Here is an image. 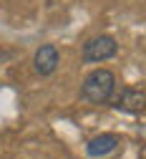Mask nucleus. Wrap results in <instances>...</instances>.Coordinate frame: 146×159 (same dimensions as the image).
<instances>
[{"label":"nucleus","mask_w":146,"mask_h":159,"mask_svg":"<svg viewBox=\"0 0 146 159\" xmlns=\"http://www.w3.org/2000/svg\"><path fill=\"white\" fill-rule=\"evenodd\" d=\"M113 106L118 111H126V114H139L146 106V93L141 89H123L118 93V98H116Z\"/></svg>","instance_id":"obj_3"},{"label":"nucleus","mask_w":146,"mask_h":159,"mask_svg":"<svg viewBox=\"0 0 146 159\" xmlns=\"http://www.w3.org/2000/svg\"><path fill=\"white\" fill-rule=\"evenodd\" d=\"M118 53V43L116 38L111 35H96L83 46V61L86 63H101V61H108Z\"/></svg>","instance_id":"obj_2"},{"label":"nucleus","mask_w":146,"mask_h":159,"mask_svg":"<svg viewBox=\"0 0 146 159\" xmlns=\"http://www.w3.org/2000/svg\"><path fill=\"white\" fill-rule=\"evenodd\" d=\"M118 144L121 142H118L116 134H98V136H93L91 142H88L86 152H88V157H106V154L116 152Z\"/></svg>","instance_id":"obj_5"},{"label":"nucleus","mask_w":146,"mask_h":159,"mask_svg":"<svg viewBox=\"0 0 146 159\" xmlns=\"http://www.w3.org/2000/svg\"><path fill=\"white\" fill-rule=\"evenodd\" d=\"M113 89H116V76L108 68H96L83 81L81 98H86L88 104H103L113 96Z\"/></svg>","instance_id":"obj_1"},{"label":"nucleus","mask_w":146,"mask_h":159,"mask_svg":"<svg viewBox=\"0 0 146 159\" xmlns=\"http://www.w3.org/2000/svg\"><path fill=\"white\" fill-rule=\"evenodd\" d=\"M33 63H35V71H38L40 76H51V73L58 68V48H55V46H40V48L35 51Z\"/></svg>","instance_id":"obj_4"},{"label":"nucleus","mask_w":146,"mask_h":159,"mask_svg":"<svg viewBox=\"0 0 146 159\" xmlns=\"http://www.w3.org/2000/svg\"><path fill=\"white\" fill-rule=\"evenodd\" d=\"M8 56H10V53H5V51H0V61H5Z\"/></svg>","instance_id":"obj_6"}]
</instances>
